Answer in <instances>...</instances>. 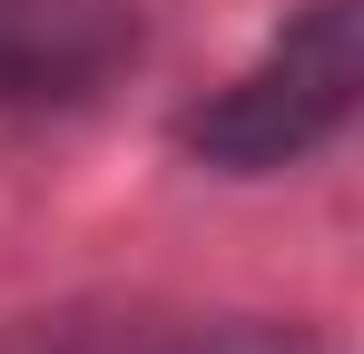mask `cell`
Listing matches in <instances>:
<instances>
[{
    "label": "cell",
    "instance_id": "6da1fadb",
    "mask_svg": "<svg viewBox=\"0 0 364 354\" xmlns=\"http://www.w3.org/2000/svg\"><path fill=\"white\" fill-rule=\"evenodd\" d=\"M355 99H364V10L305 0L227 89L178 109V158H197L207 177H286L345 138Z\"/></svg>",
    "mask_w": 364,
    "mask_h": 354
},
{
    "label": "cell",
    "instance_id": "7a4b0ae2",
    "mask_svg": "<svg viewBox=\"0 0 364 354\" xmlns=\"http://www.w3.org/2000/svg\"><path fill=\"white\" fill-rule=\"evenodd\" d=\"M138 59V0H0V109L99 99Z\"/></svg>",
    "mask_w": 364,
    "mask_h": 354
},
{
    "label": "cell",
    "instance_id": "3957f363",
    "mask_svg": "<svg viewBox=\"0 0 364 354\" xmlns=\"http://www.w3.org/2000/svg\"><path fill=\"white\" fill-rule=\"evenodd\" d=\"M168 354H325L305 325H217V335H187Z\"/></svg>",
    "mask_w": 364,
    "mask_h": 354
}]
</instances>
